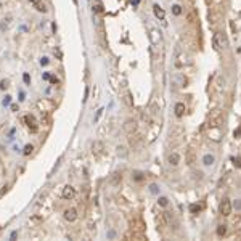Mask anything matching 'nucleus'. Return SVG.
Listing matches in <instances>:
<instances>
[{
    "mask_svg": "<svg viewBox=\"0 0 241 241\" xmlns=\"http://www.w3.org/2000/svg\"><path fill=\"white\" fill-rule=\"evenodd\" d=\"M212 45H214L215 50H222V48H227L228 47V40L222 32H219V34L214 35V39H212Z\"/></svg>",
    "mask_w": 241,
    "mask_h": 241,
    "instance_id": "nucleus-1",
    "label": "nucleus"
},
{
    "mask_svg": "<svg viewBox=\"0 0 241 241\" xmlns=\"http://www.w3.org/2000/svg\"><path fill=\"white\" fill-rule=\"evenodd\" d=\"M231 209H233V206H231V203L228 199H223L222 203H220V206H219V211H220V214H222L223 217H228L231 214Z\"/></svg>",
    "mask_w": 241,
    "mask_h": 241,
    "instance_id": "nucleus-2",
    "label": "nucleus"
},
{
    "mask_svg": "<svg viewBox=\"0 0 241 241\" xmlns=\"http://www.w3.org/2000/svg\"><path fill=\"white\" fill-rule=\"evenodd\" d=\"M24 122H26L27 129H29L31 132H37L39 125H37V121H35V117L32 116V114H26V116H24Z\"/></svg>",
    "mask_w": 241,
    "mask_h": 241,
    "instance_id": "nucleus-3",
    "label": "nucleus"
},
{
    "mask_svg": "<svg viewBox=\"0 0 241 241\" xmlns=\"http://www.w3.org/2000/svg\"><path fill=\"white\" fill-rule=\"evenodd\" d=\"M61 196H63V199H73L76 196V190L71 187V185H66L61 191Z\"/></svg>",
    "mask_w": 241,
    "mask_h": 241,
    "instance_id": "nucleus-4",
    "label": "nucleus"
},
{
    "mask_svg": "<svg viewBox=\"0 0 241 241\" xmlns=\"http://www.w3.org/2000/svg\"><path fill=\"white\" fill-rule=\"evenodd\" d=\"M64 219L68 220V222H74V220H77V211L74 207H69V209H66L64 211Z\"/></svg>",
    "mask_w": 241,
    "mask_h": 241,
    "instance_id": "nucleus-5",
    "label": "nucleus"
},
{
    "mask_svg": "<svg viewBox=\"0 0 241 241\" xmlns=\"http://www.w3.org/2000/svg\"><path fill=\"white\" fill-rule=\"evenodd\" d=\"M105 151V145L101 143V141H95V143L92 145V153L95 156H101Z\"/></svg>",
    "mask_w": 241,
    "mask_h": 241,
    "instance_id": "nucleus-6",
    "label": "nucleus"
},
{
    "mask_svg": "<svg viewBox=\"0 0 241 241\" xmlns=\"http://www.w3.org/2000/svg\"><path fill=\"white\" fill-rule=\"evenodd\" d=\"M174 84H175L177 87H185L187 85V77L183 76V74H175V76L172 77Z\"/></svg>",
    "mask_w": 241,
    "mask_h": 241,
    "instance_id": "nucleus-7",
    "label": "nucleus"
},
{
    "mask_svg": "<svg viewBox=\"0 0 241 241\" xmlns=\"http://www.w3.org/2000/svg\"><path fill=\"white\" fill-rule=\"evenodd\" d=\"M153 11H155V16H156L157 19H161V21H163V19L166 18V11L161 8L157 3H156V5H153Z\"/></svg>",
    "mask_w": 241,
    "mask_h": 241,
    "instance_id": "nucleus-8",
    "label": "nucleus"
},
{
    "mask_svg": "<svg viewBox=\"0 0 241 241\" xmlns=\"http://www.w3.org/2000/svg\"><path fill=\"white\" fill-rule=\"evenodd\" d=\"M124 130H125L127 133H133V132L137 130V122H135V121H127V122L124 124Z\"/></svg>",
    "mask_w": 241,
    "mask_h": 241,
    "instance_id": "nucleus-9",
    "label": "nucleus"
},
{
    "mask_svg": "<svg viewBox=\"0 0 241 241\" xmlns=\"http://www.w3.org/2000/svg\"><path fill=\"white\" fill-rule=\"evenodd\" d=\"M214 163H215V156L214 155H204L203 156V164L206 166V167L214 166Z\"/></svg>",
    "mask_w": 241,
    "mask_h": 241,
    "instance_id": "nucleus-10",
    "label": "nucleus"
},
{
    "mask_svg": "<svg viewBox=\"0 0 241 241\" xmlns=\"http://www.w3.org/2000/svg\"><path fill=\"white\" fill-rule=\"evenodd\" d=\"M149 39H151L153 43H159L161 42V32L157 29H151V32H149Z\"/></svg>",
    "mask_w": 241,
    "mask_h": 241,
    "instance_id": "nucleus-11",
    "label": "nucleus"
},
{
    "mask_svg": "<svg viewBox=\"0 0 241 241\" xmlns=\"http://www.w3.org/2000/svg\"><path fill=\"white\" fill-rule=\"evenodd\" d=\"M179 163H180V155L179 153H171L169 155V164L175 167V166H179Z\"/></svg>",
    "mask_w": 241,
    "mask_h": 241,
    "instance_id": "nucleus-12",
    "label": "nucleus"
},
{
    "mask_svg": "<svg viewBox=\"0 0 241 241\" xmlns=\"http://www.w3.org/2000/svg\"><path fill=\"white\" fill-rule=\"evenodd\" d=\"M121 180H122V175L119 172H116V174H113L111 175V179H109V183L113 185V187H117V185L121 183Z\"/></svg>",
    "mask_w": 241,
    "mask_h": 241,
    "instance_id": "nucleus-13",
    "label": "nucleus"
},
{
    "mask_svg": "<svg viewBox=\"0 0 241 241\" xmlns=\"http://www.w3.org/2000/svg\"><path fill=\"white\" fill-rule=\"evenodd\" d=\"M174 111H175V116L177 117H182L185 114V105L183 103H175V108H174Z\"/></svg>",
    "mask_w": 241,
    "mask_h": 241,
    "instance_id": "nucleus-14",
    "label": "nucleus"
},
{
    "mask_svg": "<svg viewBox=\"0 0 241 241\" xmlns=\"http://www.w3.org/2000/svg\"><path fill=\"white\" fill-rule=\"evenodd\" d=\"M10 26H11V16L3 18L2 23H0V29H2V31H7V29H10Z\"/></svg>",
    "mask_w": 241,
    "mask_h": 241,
    "instance_id": "nucleus-15",
    "label": "nucleus"
},
{
    "mask_svg": "<svg viewBox=\"0 0 241 241\" xmlns=\"http://www.w3.org/2000/svg\"><path fill=\"white\" fill-rule=\"evenodd\" d=\"M34 7H35V10H37V11H42V13H45V11H47V5H45V3H42V2H39V0L34 3Z\"/></svg>",
    "mask_w": 241,
    "mask_h": 241,
    "instance_id": "nucleus-16",
    "label": "nucleus"
},
{
    "mask_svg": "<svg viewBox=\"0 0 241 241\" xmlns=\"http://www.w3.org/2000/svg\"><path fill=\"white\" fill-rule=\"evenodd\" d=\"M157 204H159L161 207H167L169 206V198H166V196H159V198H157Z\"/></svg>",
    "mask_w": 241,
    "mask_h": 241,
    "instance_id": "nucleus-17",
    "label": "nucleus"
},
{
    "mask_svg": "<svg viewBox=\"0 0 241 241\" xmlns=\"http://www.w3.org/2000/svg\"><path fill=\"white\" fill-rule=\"evenodd\" d=\"M217 235H219V236H225V235H227V225H219V227H217Z\"/></svg>",
    "mask_w": 241,
    "mask_h": 241,
    "instance_id": "nucleus-18",
    "label": "nucleus"
},
{
    "mask_svg": "<svg viewBox=\"0 0 241 241\" xmlns=\"http://www.w3.org/2000/svg\"><path fill=\"white\" fill-rule=\"evenodd\" d=\"M117 156H121V157H125L127 156V149H125V147H117Z\"/></svg>",
    "mask_w": 241,
    "mask_h": 241,
    "instance_id": "nucleus-19",
    "label": "nucleus"
},
{
    "mask_svg": "<svg viewBox=\"0 0 241 241\" xmlns=\"http://www.w3.org/2000/svg\"><path fill=\"white\" fill-rule=\"evenodd\" d=\"M93 11L95 13H103V5H101V2H97L93 5Z\"/></svg>",
    "mask_w": 241,
    "mask_h": 241,
    "instance_id": "nucleus-20",
    "label": "nucleus"
},
{
    "mask_svg": "<svg viewBox=\"0 0 241 241\" xmlns=\"http://www.w3.org/2000/svg\"><path fill=\"white\" fill-rule=\"evenodd\" d=\"M172 13L175 15V16H180L182 15V7L180 5H172Z\"/></svg>",
    "mask_w": 241,
    "mask_h": 241,
    "instance_id": "nucleus-21",
    "label": "nucleus"
},
{
    "mask_svg": "<svg viewBox=\"0 0 241 241\" xmlns=\"http://www.w3.org/2000/svg\"><path fill=\"white\" fill-rule=\"evenodd\" d=\"M187 159H188V164L190 166L195 164V153H193V149H190V151H188V157H187Z\"/></svg>",
    "mask_w": 241,
    "mask_h": 241,
    "instance_id": "nucleus-22",
    "label": "nucleus"
},
{
    "mask_svg": "<svg viewBox=\"0 0 241 241\" xmlns=\"http://www.w3.org/2000/svg\"><path fill=\"white\" fill-rule=\"evenodd\" d=\"M149 191H151L153 195H157V193H159V187H157L156 183H151L149 185Z\"/></svg>",
    "mask_w": 241,
    "mask_h": 241,
    "instance_id": "nucleus-23",
    "label": "nucleus"
},
{
    "mask_svg": "<svg viewBox=\"0 0 241 241\" xmlns=\"http://www.w3.org/2000/svg\"><path fill=\"white\" fill-rule=\"evenodd\" d=\"M32 151H34V147H32V145H26V147H24V151H23V153H24L26 156H29Z\"/></svg>",
    "mask_w": 241,
    "mask_h": 241,
    "instance_id": "nucleus-24",
    "label": "nucleus"
},
{
    "mask_svg": "<svg viewBox=\"0 0 241 241\" xmlns=\"http://www.w3.org/2000/svg\"><path fill=\"white\" fill-rule=\"evenodd\" d=\"M8 84H10V82L7 81V79H3V81L0 82V90H7V89H8Z\"/></svg>",
    "mask_w": 241,
    "mask_h": 241,
    "instance_id": "nucleus-25",
    "label": "nucleus"
},
{
    "mask_svg": "<svg viewBox=\"0 0 241 241\" xmlns=\"http://www.w3.org/2000/svg\"><path fill=\"white\" fill-rule=\"evenodd\" d=\"M231 206H233V207H235V209H236V211H241V199H236V201H235V203H233V204H231Z\"/></svg>",
    "mask_w": 241,
    "mask_h": 241,
    "instance_id": "nucleus-26",
    "label": "nucleus"
},
{
    "mask_svg": "<svg viewBox=\"0 0 241 241\" xmlns=\"http://www.w3.org/2000/svg\"><path fill=\"white\" fill-rule=\"evenodd\" d=\"M103 111H105L103 108H101V109H98V113H97V116H95L93 122H98V119H100V117H101V114H103Z\"/></svg>",
    "mask_w": 241,
    "mask_h": 241,
    "instance_id": "nucleus-27",
    "label": "nucleus"
},
{
    "mask_svg": "<svg viewBox=\"0 0 241 241\" xmlns=\"http://www.w3.org/2000/svg\"><path fill=\"white\" fill-rule=\"evenodd\" d=\"M190 211H191V212H198V211H201V206H196V204H191V206H190Z\"/></svg>",
    "mask_w": 241,
    "mask_h": 241,
    "instance_id": "nucleus-28",
    "label": "nucleus"
},
{
    "mask_svg": "<svg viewBox=\"0 0 241 241\" xmlns=\"http://www.w3.org/2000/svg\"><path fill=\"white\" fill-rule=\"evenodd\" d=\"M233 163H235L236 167H241V157L240 156L238 157H233Z\"/></svg>",
    "mask_w": 241,
    "mask_h": 241,
    "instance_id": "nucleus-29",
    "label": "nucleus"
},
{
    "mask_svg": "<svg viewBox=\"0 0 241 241\" xmlns=\"http://www.w3.org/2000/svg\"><path fill=\"white\" fill-rule=\"evenodd\" d=\"M23 81H24L26 84H29V82H31V77H29V74H27V73L24 74V76H23Z\"/></svg>",
    "mask_w": 241,
    "mask_h": 241,
    "instance_id": "nucleus-30",
    "label": "nucleus"
},
{
    "mask_svg": "<svg viewBox=\"0 0 241 241\" xmlns=\"http://www.w3.org/2000/svg\"><path fill=\"white\" fill-rule=\"evenodd\" d=\"M10 98H11V97H5V98H3V101H2V103H3V106L10 105Z\"/></svg>",
    "mask_w": 241,
    "mask_h": 241,
    "instance_id": "nucleus-31",
    "label": "nucleus"
},
{
    "mask_svg": "<svg viewBox=\"0 0 241 241\" xmlns=\"http://www.w3.org/2000/svg\"><path fill=\"white\" fill-rule=\"evenodd\" d=\"M40 64H42V66H47V64H48V58H42V60H40Z\"/></svg>",
    "mask_w": 241,
    "mask_h": 241,
    "instance_id": "nucleus-32",
    "label": "nucleus"
},
{
    "mask_svg": "<svg viewBox=\"0 0 241 241\" xmlns=\"http://www.w3.org/2000/svg\"><path fill=\"white\" fill-rule=\"evenodd\" d=\"M235 137H236V138L241 137V127H238V130H235Z\"/></svg>",
    "mask_w": 241,
    "mask_h": 241,
    "instance_id": "nucleus-33",
    "label": "nucleus"
},
{
    "mask_svg": "<svg viewBox=\"0 0 241 241\" xmlns=\"http://www.w3.org/2000/svg\"><path fill=\"white\" fill-rule=\"evenodd\" d=\"M130 3H132L133 7H138V3H140V0H130Z\"/></svg>",
    "mask_w": 241,
    "mask_h": 241,
    "instance_id": "nucleus-34",
    "label": "nucleus"
},
{
    "mask_svg": "<svg viewBox=\"0 0 241 241\" xmlns=\"http://www.w3.org/2000/svg\"><path fill=\"white\" fill-rule=\"evenodd\" d=\"M135 180H141V174L140 172H135Z\"/></svg>",
    "mask_w": 241,
    "mask_h": 241,
    "instance_id": "nucleus-35",
    "label": "nucleus"
},
{
    "mask_svg": "<svg viewBox=\"0 0 241 241\" xmlns=\"http://www.w3.org/2000/svg\"><path fill=\"white\" fill-rule=\"evenodd\" d=\"M11 109H13V111H18V105H11Z\"/></svg>",
    "mask_w": 241,
    "mask_h": 241,
    "instance_id": "nucleus-36",
    "label": "nucleus"
},
{
    "mask_svg": "<svg viewBox=\"0 0 241 241\" xmlns=\"http://www.w3.org/2000/svg\"><path fill=\"white\" fill-rule=\"evenodd\" d=\"M29 2H32V3H35V2H37V0H29Z\"/></svg>",
    "mask_w": 241,
    "mask_h": 241,
    "instance_id": "nucleus-37",
    "label": "nucleus"
},
{
    "mask_svg": "<svg viewBox=\"0 0 241 241\" xmlns=\"http://www.w3.org/2000/svg\"><path fill=\"white\" fill-rule=\"evenodd\" d=\"M0 8H2V0H0Z\"/></svg>",
    "mask_w": 241,
    "mask_h": 241,
    "instance_id": "nucleus-38",
    "label": "nucleus"
}]
</instances>
